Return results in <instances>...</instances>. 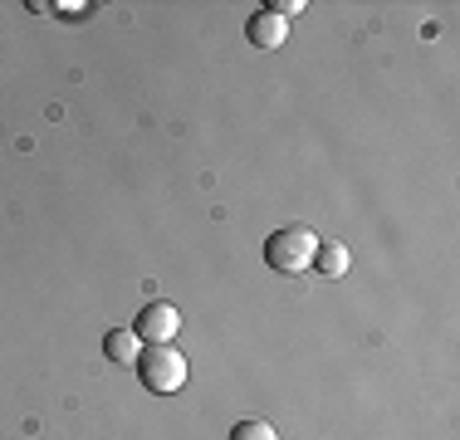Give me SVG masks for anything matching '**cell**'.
Segmentation results:
<instances>
[{
	"label": "cell",
	"instance_id": "cell-1",
	"mask_svg": "<svg viewBox=\"0 0 460 440\" xmlns=\"http://www.w3.org/2000/svg\"><path fill=\"white\" fill-rule=\"evenodd\" d=\"M319 245L323 240L314 235V230L284 225V230H275V235L265 240V260H270V269H279V274H304V269H314Z\"/></svg>",
	"mask_w": 460,
	"mask_h": 440
},
{
	"label": "cell",
	"instance_id": "cell-2",
	"mask_svg": "<svg viewBox=\"0 0 460 440\" xmlns=\"http://www.w3.org/2000/svg\"><path fill=\"white\" fill-rule=\"evenodd\" d=\"M137 377L152 396H172V392L186 387V357L172 343H152V348H142V357H137Z\"/></svg>",
	"mask_w": 460,
	"mask_h": 440
},
{
	"label": "cell",
	"instance_id": "cell-3",
	"mask_svg": "<svg viewBox=\"0 0 460 440\" xmlns=\"http://www.w3.org/2000/svg\"><path fill=\"white\" fill-rule=\"evenodd\" d=\"M177 328H181V313H177V304L157 299V304H147V308L137 313L133 333L142 338V348H152V343H172V338H177Z\"/></svg>",
	"mask_w": 460,
	"mask_h": 440
},
{
	"label": "cell",
	"instance_id": "cell-4",
	"mask_svg": "<svg viewBox=\"0 0 460 440\" xmlns=\"http://www.w3.org/2000/svg\"><path fill=\"white\" fill-rule=\"evenodd\" d=\"M284 35H289V20H279L275 10H255V15L245 20V40L255 44V49H279Z\"/></svg>",
	"mask_w": 460,
	"mask_h": 440
},
{
	"label": "cell",
	"instance_id": "cell-5",
	"mask_svg": "<svg viewBox=\"0 0 460 440\" xmlns=\"http://www.w3.org/2000/svg\"><path fill=\"white\" fill-rule=\"evenodd\" d=\"M103 352L113 362H123V367H137V357H142V338L133 333V328H113V333L103 338Z\"/></svg>",
	"mask_w": 460,
	"mask_h": 440
},
{
	"label": "cell",
	"instance_id": "cell-6",
	"mask_svg": "<svg viewBox=\"0 0 460 440\" xmlns=\"http://www.w3.org/2000/svg\"><path fill=\"white\" fill-rule=\"evenodd\" d=\"M314 269H319L323 279H338V274H348V245H338V240L319 245V255H314Z\"/></svg>",
	"mask_w": 460,
	"mask_h": 440
},
{
	"label": "cell",
	"instance_id": "cell-7",
	"mask_svg": "<svg viewBox=\"0 0 460 440\" xmlns=\"http://www.w3.org/2000/svg\"><path fill=\"white\" fill-rule=\"evenodd\" d=\"M230 440H279V431L270 421H235L230 426Z\"/></svg>",
	"mask_w": 460,
	"mask_h": 440
},
{
	"label": "cell",
	"instance_id": "cell-8",
	"mask_svg": "<svg viewBox=\"0 0 460 440\" xmlns=\"http://www.w3.org/2000/svg\"><path fill=\"white\" fill-rule=\"evenodd\" d=\"M265 10H275L279 20H289V15H299V10H304V0H270Z\"/></svg>",
	"mask_w": 460,
	"mask_h": 440
}]
</instances>
